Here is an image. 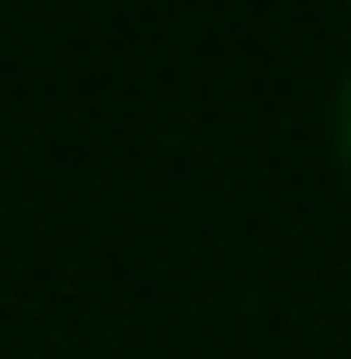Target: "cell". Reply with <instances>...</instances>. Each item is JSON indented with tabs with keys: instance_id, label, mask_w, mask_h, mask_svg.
<instances>
[{
	"instance_id": "1",
	"label": "cell",
	"mask_w": 351,
	"mask_h": 359,
	"mask_svg": "<svg viewBox=\"0 0 351 359\" xmlns=\"http://www.w3.org/2000/svg\"><path fill=\"white\" fill-rule=\"evenodd\" d=\"M336 144H343V160H351V72H343V88H336Z\"/></svg>"
}]
</instances>
